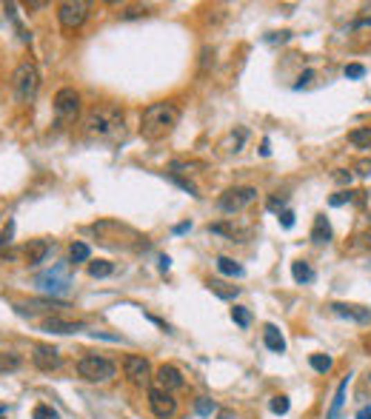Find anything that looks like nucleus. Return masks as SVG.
Segmentation results:
<instances>
[{
    "label": "nucleus",
    "mask_w": 371,
    "mask_h": 419,
    "mask_svg": "<svg viewBox=\"0 0 371 419\" xmlns=\"http://www.w3.org/2000/svg\"><path fill=\"white\" fill-rule=\"evenodd\" d=\"M83 134L95 143H118V140L126 134V118H123V109L114 106V103H98L91 106L83 114Z\"/></svg>",
    "instance_id": "1"
},
{
    "label": "nucleus",
    "mask_w": 371,
    "mask_h": 419,
    "mask_svg": "<svg viewBox=\"0 0 371 419\" xmlns=\"http://www.w3.org/2000/svg\"><path fill=\"white\" fill-rule=\"evenodd\" d=\"M180 120V106L172 100H160L146 106L143 118H141V134L146 140H163L166 134H172V129Z\"/></svg>",
    "instance_id": "2"
},
{
    "label": "nucleus",
    "mask_w": 371,
    "mask_h": 419,
    "mask_svg": "<svg viewBox=\"0 0 371 419\" xmlns=\"http://www.w3.org/2000/svg\"><path fill=\"white\" fill-rule=\"evenodd\" d=\"M12 89H15V97L17 103H32L37 97V89H40V72L32 60H23L17 63V68L12 72Z\"/></svg>",
    "instance_id": "3"
},
{
    "label": "nucleus",
    "mask_w": 371,
    "mask_h": 419,
    "mask_svg": "<svg viewBox=\"0 0 371 419\" xmlns=\"http://www.w3.org/2000/svg\"><path fill=\"white\" fill-rule=\"evenodd\" d=\"M35 286H37L43 294H49L52 299L66 297V294H69V288H72V268H69V263H60V266H55L52 271L37 274Z\"/></svg>",
    "instance_id": "4"
},
{
    "label": "nucleus",
    "mask_w": 371,
    "mask_h": 419,
    "mask_svg": "<svg viewBox=\"0 0 371 419\" xmlns=\"http://www.w3.org/2000/svg\"><path fill=\"white\" fill-rule=\"evenodd\" d=\"M91 231L100 237V243L103 245H114V248H126V245H132V243H137L141 240V234H137L134 228H129V225H120V223H114V220H103V223H95L91 225Z\"/></svg>",
    "instance_id": "5"
},
{
    "label": "nucleus",
    "mask_w": 371,
    "mask_h": 419,
    "mask_svg": "<svg viewBox=\"0 0 371 419\" xmlns=\"http://www.w3.org/2000/svg\"><path fill=\"white\" fill-rule=\"evenodd\" d=\"M78 118H80V91L66 86L55 95V120L57 126H75Z\"/></svg>",
    "instance_id": "6"
},
{
    "label": "nucleus",
    "mask_w": 371,
    "mask_h": 419,
    "mask_svg": "<svg viewBox=\"0 0 371 419\" xmlns=\"http://www.w3.org/2000/svg\"><path fill=\"white\" fill-rule=\"evenodd\" d=\"M118 374V365L106 357H83L78 362V377L86 382H109Z\"/></svg>",
    "instance_id": "7"
},
{
    "label": "nucleus",
    "mask_w": 371,
    "mask_h": 419,
    "mask_svg": "<svg viewBox=\"0 0 371 419\" xmlns=\"http://www.w3.org/2000/svg\"><path fill=\"white\" fill-rule=\"evenodd\" d=\"M254 200H257V189H254V185H235V189H228V192L220 194L217 208L223 214H237V212H243L246 205H251Z\"/></svg>",
    "instance_id": "8"
},
{
    "label": "nucleus",
    "mask_w": 371,
    "mask_h": 419,
    "mask_svg": "<svg viewBox=\"0 0 371 419\" xmlns=\"http://www.w3.org/2000/svg\"><path fill=\"white\" fill-rule=\"evenodd\" d=\"M89 17V3L83 0H66V3L57 6V23L63 32H78Z\"/></svg>",
    "instance_id": "9"
},
{
    "label": "nucleus",
    "mask_w": 371,
    "mask_h": 419,
    "mask_svg": "<svg viewBox=\"0 0 371 419\" xmlns=\"http://www.w3.org/2000/svg\"><path fill=\"white\" fill-rule=\"evenodd\" d=\"M149 408L157 419H172L177 413V400L163 388H149Z\"/></svg>",
    "instance_id": "10"
},
{
    "label": "nucleus",
    "mask_w": 371,
    "mask_h": 419,
    "mask_svg": "<svg viewBox=\"0 0 371 419\" xmlns=\"http://www.w3.org/2000/svg\"><path fill=\"white\" fill-rule=\"evenodd\" d=\"M32 362H35V368L37 371H43V374H52V371H57L60 368V351L55 345H35L32 348Z\"/></svg>",
    "instance_id": "11"
},
{
    "label": "nucleus",
    "mask_w": 371,
    "mask_h": 419,
    "mask_svg": "<svg viewBox=\"0 0 371 419\" xmlns=\"http://www.w3.org/2000/svg\"><path fill=\"white\" fill-rule=\"evenodd\" d=\"M123 371H126L129 382H134V385H143V382H149V380H152V362H149L146 357L129 354V357L123 360Z\"/></svg>",
    "instance_id": "12"
},
{
    "label": "nucleus",
    "mask_w": 371,
    "mask_h": 419,
    "mask_svg": "<svg viewBox=\"0 0 371 419\" xmlns=\"http://www.w3.org/2000/svg\"><path fill=\"white\" fill-rule=\"evenodd\" d=\"M154 388H163V391H180L183 385H186V380H183V374L174 368V365H160L157 371H154Z\"/></svg>",
    "instance_id": "13"
},
{
    "label": "nucleus",
    "mask_w": 371,
    "mask_h": 419,
    "mask_svg": "<svg viewBox=\"0 0 371 419\" xmlns=\"http://www.w3.org/2000/svg\"><path fill=\"white\" fill-rule=\"evenodd\" d=\"M40 328L49 331V334H80V331H86V325L83 322H72V319H63V317H46L40 322Z\"/></svg>",
    "instance_id": "14"
},
{
    "label": "nucleus",
    "mask_w": 371,
    "mask_h": 419,
    "mask_svg": "<svg viewBox=\"0 0 371 419\" xmlns=\"http://www.w3.org/2000/svg\"><path fill=\"white\" fill-rule=\"evenodd\" d=\"M337 317L343 319H354V322H371V308L365 306H352V302H332L329 306Z\"/></svg>",
    "instance_id": "15"
},
{
    "label": "nucleus",
    "mask_w": 371,
    "mask_h": 419,
    "mask_svg": "<svg viewBox=\"0 0 371 419\" xmlns=\"http://www.w3.org/2000/svg\"><path fill=\"white\" fill-rule=\"evenodd\" d=\"M49 251H52V243L49 240H29V245H26V263L29 266H40L46 257H49Z\"/></svg>",
    "instance_id": "16"
},
{
    "label": "nucleus",
    "mask_w": 371,
    "mask_h": 419,
    "mask_svg": "<svg viewBox=\"0 0 371 419\" xmlns=\"http://www.w3.org/2000/svg\"><path fill=\"white\" fill-rule=\"evenodd\" d=\"M329 240H332V225H329L326 214H317L314 225H311V243L314 245H326Z\"/></svg>",
    "instance_id": "17"
},
{
    "label": "nucleus",
    "mask_w": 371,
    "mask_h": 419,
    "mask_svg": "<svg viewBox=\"0 0 371 419\" xmlns=\"http://www.w3.org/2000/svg\"><path fill=\"white\" fill-rule=\"evenodd\" d=\"M263 342H266L269 351H274V354H283L286 351V339H283L280 331H277V325H266V328H263Z\"/></svg>",
    "instance_id": "18"
},
{
    "label": "nucleus",
    "mask_w": 371,
    "mask_h": 419,
    "mask_svg": "<svg viewBox=\"0 0 371 419\" xmlns=\"http://www.w3.org/2000/svg\"><path fill=\"white\" fill-rule=\"evenodd\" d=\"M349 382H352V377H343V380H340V385H337V391H334V400H332V408H329V416H326V419H340V411H343V405H345V391H349Z\"/></svg>",
    "instance_id": "19"
},
{
    "label": "nucleus",
    "mask_w": 371,
    "mask_h": 419,
    "mask_svg": "<svg viewBox=\"0 0 371 419\" xmlns=\"http://www.w3.org/2000/svg\"><path fill=\"white\" fill-rule=\"evenodd\" d=\"M208 291L217 294L220 299H235V297L240 294V288H237V286H226L223 279H212V283H208Z\"/></svg>",
    "instance_id": "20"
},
{
    "label": "nucleus",
    "mask_w": 371,
    "mask_h": 419,
    "mask_svg": "<svg viewBox=\"0 0 371 419\" xmlns=\"http://www.w3.org/2000/svg\"><path fill=\"white\" fill-rule=\"evenodd\" d=\"M23 365V357L17 351H3L0 354V374H12V371H17Z\"/></svg>",
    "instance_id": "21"
},
{
    "label": "nucleus",
    "mask_w": 371,
    "mask_h": 419,
    "mask_svg": "<svg viewBox=\"0 0 371 419\" xmlns=\"http://www.w3.org/2000/svg\"><path fill=\"white\" fill-rule=\"evenodd\" d=\"M217 271L220 274H226V277H243L246 271H243V266L240 263H235L231 257H217Z\"/></svg>",
    "instance_id": "22"
},
{
    "label": "nucleus",
    "mask_w": 371,
    "mask_h": 419,
    "mask_svg": "<svg viewBox=\"0 0 371 419\" xmlns=\"http://www.w3.org/2000/svg\"><path fill=\"white\" fill-rule=\"evenodd\" d=\"M291 277L297 279V283H311V279H314V271H311L309 263L297 260V263H291Z\"/></svg>",
    "instance_id": "23"
},
{
    "label": "nucleus",
    "mask_w": 371,
    "mask_h": 419,
    "mask_svg": "<svg viewBox=\"0 0 371 419\" xmlns=\"http://www.w3.org/2000/svg\"><path fill=\"white\" fill-rule=\"evenodd\" d=\"M349 143H352V146H357V149H371V126H365V129H354V131L349 134Z\"/></svg>",
    "instance_id": "24"
},
{
    "label": "nucleus",
    "mask_w": 371,
    "mask_h": 419,
    "mask_svg": "<svg viewBox=\"0 0 371 419\" xmlns=\"http://www.w3.org/2000/svg\"><path fill=\"white\" fill-rule=\"evenodd\" d=\"M69 257H72V263H86L91 257V248L86 243H72V248H69Z\"/></svg>",
    "instance_id": "25"
},
{
    "label": "nucleus",
    "mask_w": 371,
    "mask_h": 419,
    "mask_svg": "<svg viewBox=\"0 0 371 419\" xmlns=\"http://www.w3.org/2000/svg\"><path fill=\"white\" fill-rule=\"evenodd\" d=\"M89 274H91V277H98V279H100V277H111V274H114V266H111L109 260L89 263Z\"/></svg>",
    "instance_id": "26"
},
{
    "label": "nucleus",
    "mask_w": 371,
    "mask_h": 419,
    "mask_svg": "<svg viewBox=\"0 0 371 419\" xmlns=\"http://www.w3.org/2000/svg\"><path fill=\"white\" fill-rule=\"evenodd\" d=\"M231 319H235L240 328H248V325H251V311L243 308V306H235V308H231Z\"/></svg>",
    "instance_id": "27"
},
{
    "label": "nucleus",
    "mask_w": 371,
    "mask_h": 419,
    "mask_svg": "<svg viewBox=\"0 0 371 419\" xmlns=\"http://www.w3.org/2000/svg\"><path fill=\"white\" fill-rule=\"evenodd\" d=\"M311 368L314 371H320V374H329L332 371V357H326V354H311Z\"/></svg>",
    "instance_id": "28"
},
{
    "label": "nucleus",
    "mask_w": 371,
    "mask_h": 419,
    "mask_svg": "<svg viewBox=\"0 0 371 419\" xmlns=\"http://www.w3.org/2000/svg\"><path fill=\"white\" fill-rule=\"evenodd\" d=\"M194 411H197L200 416H212V413L217 411V405L208 400V397H197V400H194Z\"/></svg>",
    "instance_id": "29"
},
{
    "label": "nucleus",
    "mask_w": 371,
    "mask_h": 419,
    "mask_svg": "<svg viewBox=\"0 0 371 419\" xmlns=\"http://www.w3.org/2000/svg\"><path fill=\"white\" fill-rule=\"evenodd\" d=\"M269 408H271V413H289V408H291V402H289V397H271V402H269Z\"/></svg>",
    "instance_id": "30"
},
{
    "label": "nucleus",
    "mask_w": 371,
    "mask_h": 419,
    "mask_svg": "<svg viewBox=\"0 0 371 419\" xmlns=\"http://www.w3.org/2000/svg\"><path fill=\"white\" fill-rule=\"evenodd\" d=\"M332 180H334L337 185H349V183L354 180V174H352L349 169H334V171H332Z\"/></svg>",
    "instance_id": "31"
},
{
    "label": "nucleus",
    "mask_w": 371,
    "mask_h": 419,
    "mask_svg": "<svg viewBox=\"0 0 371 419\" xmlns=\"http://www.w3.org/2000/svg\"><path fill=\"white\" fill-rule=\"evenodd\" d=\"M345 77H349V80H360L363 75H365V66H360V63H349V66H345V72H343Z\"/></svg>",
    "instance_id": "32"
},
{
    "label": "nucleus",
    "mask_w": 371,
    "mask_h": 419,
    "mask_svg": "<svg viewBox=\"0 0 371 419\" xmlns=\"http://www.w3.org/2000/svg\"><path fill=\"white\" fill-rule=\"evenodd\" d=\"M169 177H172V183H177L180 189H186V192H189L192 197H200V194H197V185H194L192 180H183V177H177V174H169Z\"/></svg>",
    "instance_id": "33"
},
{
    "label": "nucleus",
    "mask_w": 371,
    "mask_h": 419,
    "mask_svg": "<svg viewBox=\"0 0 371 419\" xmlns=\"http://www.w3.org/2000/svg\"><path fill=\"white\" fill-rule=\"evenodd\" d=\"M32 416H35V419H57V413H55L49 405H37Z\"/></svg>",
    "instance_id": "34"
},
{
    "label": "nucleus",
    "mask_w": 371,
    "mask_h": 419,
    "mask_svg": "<svg viewBox=\"0 0 371 419\" xmlns=\"http://www.w3.org/2000/svg\"><path fill=\"white\" fill-rule=\"evenodd\" d=\"M349 200H352V192H337V194H334V197L329 200V205H334V208H337V205L349 203Z\"/></svg>",
    "instance_id": "35"
},
{
    "label": "nucleus",
    "mask_w": 371,
    "mask_h": 419,
    "mask_svg": "<svg viewBox=\"0 0 371 419\" xmlns=\"http://www.w3.org/2000/svg\"><path fill=\"white\" fill-rule=\"evenodd\" d=\"M314 80V68H309V72H303V75H300L297 77V89H303V86H309Z\"/></svg>",
    "instance_id": "36"
},
{
    "label": "nucleus",
    "mask_w": 371,
    "mask_h": 419,
    "mask_svg": "<svg viewBox=\"0 0 371 419\" xmlns=\"http://www.w3.org/2000/svg\"><path fill=\"white\" fill-rule=\"evenodd\" d=\"M146 12H149L146 6H132V9L123 12V17H141V15H146Z\"/></svg>",
    "instance_id": "37"
},
{
    "label": "nucleus",
    "mask_w": 371,
    "mask_h": 419,
    "mask_svg": "<svg viewBox=\"0 0 371 419\" xmlns=\"http://www.w3.org/2000/svg\"><path fill=\"white\" fill-rule=\"evenodd\" d=\"M280 225H283V228H291V225H294V214H291V212H280Z\"/></svg>",
    "instance_id": "38"
},
{
    "label": "nucleus",
    "mask_w": 371,
    "mask_h": 419,
    "mask_svg": "<svg viewBox=\"0 0 371 419\" xmlns=\"http://www.w3.org/2000/svg\"><path fill=\"white\" fill-rule=\"evenodd\" d=\"M289 35H291V32H271L266 40H269V43H274V40H280V43H283V40H289Z\"/></svg>",
    "instance_id": "39"
},
{
    "label": "nucleus",
    "mask_w": 371,
    "mask_h": 419,
    "mask_svg": "<svg viewBox=\"0 0 371 419\" xmlns=\"http://www.w3.org/2000/svg\"><path fill=\"white\" fill-rule=\"evenodd\" d=\"M357 419H371V405H363V408L357 411Z\"/></svg>",
    "instance_id": "40"
},
{
    "label": "nucleus",
    "mask_w": 371,
    "mask_h": 419,
    "mask_svg": "<svg viewBox=\"0 0 371 419\" xmlns=\"http://www.w3.org/2000/svg\"><path fill=\"white\" fill-rule=\"evenodd\" d=\"M269 208H271V212H280V208H283V200H277V197H271V200H269Z\"/></svg>",
    "instance_id": "41"
},
{
    "label": "nucleus",
    "mask_w": 371,
    "mask_h": 419,
    "mask_svg": "<svg viewBox=\"0 0 371 419\" xmlns=\"http://www.w3.org/2000/svg\"><path fill=\"white\" fill-rule=\"evenodd\" d=\"M363 26H371V17H360V20H354V26H352V29H363Z\"/></svg>",
    "instance_id": "42"
},
{
    "label": "nucleus",
    "mask_w": 371,
    "mask_h": 419,
    "mask_svg": "<svg viewBox=\"0 0 371 419\" xmlns=\"http://www.w3.org/2000/svg\"><path fill=\"white\" fill-rule=\"evenodd\" d=\"M192 228V223H180L177 228H174V234H183V231H189Z\"/></svg>",
    "instance_id": "43"
},
{
    "label": "nucleus",
    "mask_w": 371,
    "mask_h": 419,
    "mask_svg": "<svg viewBox=\"0 0 371 419\" xmlns=\"http://www.w3.org/2000/svg\"><path fill=\"white\" fill-rule=\"evenodd\" d=\"M169 263H172L169 257H160V268H163V271H169Z\"/></svg>",
    "instance_id": "44"
}]
</instances>
